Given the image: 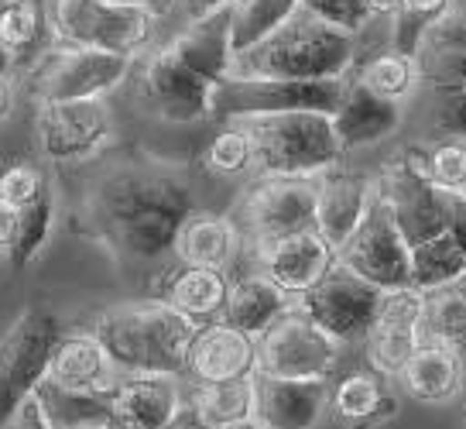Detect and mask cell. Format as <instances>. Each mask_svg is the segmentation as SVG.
Wrapping results in <instances>:
<instances>
[{
	"label": "cell",
	"mask_w": 466,
	"mask_h": 429,
	"mask_svg": "<svg viewBox=\"0 0 466 429\" xmlns=\"http://www.w3.org/2000/svg\"><path fill=\"white\" fill-rule=\"evenodd\" d=\"M233 120L250 134L254 145L250 179H319L347 158L329 114L291 110V114H248Z\"/></svg>",
	"instance_id": "cell-4"
},
{
	"label": "cell",
	"mask_w": 466,
	"mask_h": 429,
	"mask_svg": "<svg viewBox=\"0 0 466 429\" xmlns=\"http://www.w3.org/2000/svg\"><path fill=\"white\" fill-rule=\"evenodd\" d=\"M172 4H178V0H172Z\"/></svg>",
	"instance_id": "cell-54"
},
{
	"label": "cell",
	"mask_w": 466,
	"mask_h": 429,
	"mask_svg": "<svg viewBox=\"0 0 466 429\" xmlns=\"http://www.w3.org/2000/svg\"><path fill=\"white\" fill-rule=\"evenodd\" d=\"M244 254V237L237 230L230 213H213V209H196L186 217V223L175 234L172 258L182 265L199 268H223L230 271Z\"/></svg>",
	"instance_id": "cell-28"
},
{
	"label": "cell",
	"mask_w": 466,
	"mask_h": 429,
	"mask_svg": "<svg viewBox=\"0 0 466 429\" xmlns=\"http://www.w3.org/2000/svg\"><path fill=\"white\" fill-rule=\"evenodd\" d=\"M422 165L442 193H466V145L439 138L422 148Z\"/></svg>",
	"instance_id": "cell-38"
},
{
	"label": "cell",
	"mask_w": 466,
	"mask_h": 429,
	"mask_svg": "<svg viewBox=\"0 0 466 429\" xmlns=\"http://www.w3.org/2000/svg\"><path fill=\"white\" fill-rule=\"evenodd\" d=\"M384 292L370 281L357 279L350 268L336 261L309 292L295 299V306L306 312L312 323H319L339 347H360L380 312Z\"/></svg>",
	"instance_id": "cell-12"
},
{
	"label": "cell",
	"mask_w": 466,
	"mask_h": 429,
	"mask_svg": "<svg viewBox=\"0 0 466 429\" xmlns=\"http://www.w3.org/2000/svg\"><path fill=\"white\" fill-rule=\"evenodd\" d=\"M233 0H178V7L186 11V21H196V17L217 15L223 7H230Z\"/></svg>",
	"instance_id": "cell-45"
},
{
	"label": "cell",
	"mask_w": 466,
	"mask_h": 429,
	"mask_svg": "<svg viewBox=\"0 0 466 429\" xmlns=\"http://www.w3.org/2000/svg\"><path fill=\"white\" fill-rule=\"evenodd\" d=\"M15 69H17L15 56H11V52L0 45V76H4V79H11V73H15Z\"/></svg>",
	"instance_id": "cell-50"
},
{
	"label": "cell",
	"mask_w": 466,
	"mask_h": 429,
	"mask_svg": "<svg viewBox=\"0 0 466 429\" xmlns=\"http://www.w3.org/2000/svg\"><path fill=\"white\" fill-rule=\"evenodd\" d=\"M186 405L213 429H233L254 419L258 395L254 374L230 378V382H186Z\"/></svg>",
	"instance_id": "cell-30"
},
{
	"label": "cell",
	"mask_w": 466,
	"mask_h": 429,
	"mask_svg": "<svg viewBox=\"0 0 466 429\" xmlns=\"http://www.w3.org/2000/svg\"><path fill=\"white\" fill-rule=\"evenodd\" d=\"M106 405H110V402H106ZM103 419H106V413L89 415V419H76V423H58V426H52V423H48V429H106V423H103Z\"/></svg>",
	"instance_id": "cell-49"
},
{
	"label": "cell",
	"mask_w": 466,
	"mask_h": 429,
	"mask_svg": "<svg viewBox=\"0 0 466 429\" xmlns=\"http://www.w3.org/2000/svg\"><path fill=\"white\" fill-rule=\"evenodd\" d=\"M116 117L110 100L38 104L35 145L48 165H83L114 148Z\"/></svg>",
	"instance_id": "cell-10"
},
{
	"label": "cell",
	"mask_w": 466,
	"mask_h": 429,
	"mask_svg": "<svg viewBox=\"0 0 466 429\" xmlns=\"http://www.w3.org/2000/svg\"><path fill=\"white\" fill-rule=\"evenodd\" d=\"M422 341L466 354V275L422 292Z\"/></svg>",
	"instance_id": "cell-32"
},
{
	"label": "cell",
	"mask_w": 466,
	"mask_h": 429,
	"mask_svg": "<svg viewBox=\"0 0 466 429\" xmlns=\"http://www.w3.org/2000/svg\"><path fill=\"white\" fill-rule=\"evenodd\" d=\"M120 382V371L114 368L110 354L103 351L93 330H66L58 337L45 385L69 392V395H93V399H110V392Z\"/></svg>",
	"instance_id": "cell-21"
},
{
	"label": "cell",
	"mask_w": 466,
	"mask_h": 429,
	"mask_svg": "<svg viewBox=\"0 0 466 429\" xmlns=\"http://www.w3.org/2000/svg\"><path fill=\"white\" fill-rule=\"evenodd\" d=\"M11 110H15V87H11V79L0 76V120L11 117Z\"/></svg>",
	"instance_id": "cell-48"
},
{
	"label": "cell",
	"mask_w": 466,
	"mask_h": 429,
	"mask_svg": "<svg viewBox=\"0 0 466 429\" xmlns=\"http://www.w3.org/2000/svg\"><path fill=\"white\" fill-rule=\"evenodd\" d=\"M439 138H452L466 145V97H436V114H432Z\"/></svg>",
	"instance_id": "cell-42"
},
{
	"label": "cell",
	"mask_w": 466,
	"mask_h": 429,
	"mask_svg": "<svg viewBox=\"0 0 466 429\" xmlns=\"http://www.w3.org/2000/svg\"><path fill=\"white\" fill-rule=\"evenodd\" d=\"M66 323L48 306H28L0 337V429L11 426L17 409L45 385L48 361Z\"/></svg>",
	"instance_id": "cell-7"
},
{
	"label": "cell",
	"mask_w": 466,
	"mask_h": 429,
	"mask_svg": "<svg viewBox=\"0 0 466 429\" xmlns=\"http://www.w3.org/2000/svg\"><path fill=\"white\" fill-rule=\"evenodd\" d=\"M45 35H48V15L38 7V0H0V45L15 56L17 66L42 56Z\"/></svg>",
	"instance_id": "cell-34"
},
{
	"label": "cell",
	"mask_w": 466,
	"mask_h": 429,
	"mask_svg": "<svg viewBox=\"0 0 466 429\" xmlns=\"http://www.w3.org/2000/svg\"><path fill=\"white\" fill-rule=\"evenodd\" d=\"M336 261L380 292L411 289V248L380 199H374L364 223L336 251Z\"/></svg>",
	"instance_id": "cell-15"
},
{
	"label": "cell",
	"mask_w": 466,
	"mask_h": 429,
	"mask_svg": "<svg viewBox=\"0 0 466 429\" xmlns=\"http://www.w3.org/2000/svg\"><path fill=\"white\" fill-rule=\"evenodd\" d=\"M56 220H58L56 189L48 186L35 203L17 209V234L4 261L15 268V271H25L31 261H38V254L48 248V240L56 234Z\"/></svg>",
	"instance_id": "cell-36"
},
{
	"label": "cell",
	"mask_w": 466,
	"mask_h": 429,
	"mask_svg": "<svg viewBox=\"0 0 466 429\" xmlns=\"http://www.w3.org/2000/svg\"><path fill=\"white\" fill-rule=\"evenodd\" d=\"M244 254H250L254 271L271 279L291 299L309 292L336 265V251L322 240L316 227H302V230H291V234L271 237L264 244L248 248Z\"/></svg>",
	"instance_id": "cell-16"
},
{
	"label": "cell",
	"mask_w": 466,
	"mask_h": 429,
	"mask_svg": "<svg viewBox=\"0 0 466 429\" xmlns=\"http://www.w3.org/2000/svg\"><path fill=\"white\" fill-rule=\"evenodd\" d=\"M7 429H48V419H45L42 405H38V399L31 395L21 409H17V415L11 419V426Z\"/></svg>",
	"instance_id": "cell-43"
},
{
	"label": "cell",
	"mask_w": 466,
	"mask_h": 429,
	"mask_svg": "<svg viewBox=\"0 0 466 429\" xmlns=\"http://www.w3.org/2000/svg\"><path fill=\"white\" fill-rule=\"evenodd\" d=\"M244 251L271 237L312 227L316 220V179H250L230 209Z\"/></svg>",
	"instance_id": "cell-13"
},
{
	"label": "cell",
	"mask_w": 466,
	"mask_h": 429,
	"mask_svg": "<svg viewBox=\"0 0 466 429\" xmlns=\"http://www.w3.org/2000/svg\"><path fill=\"white\" fill-rule=\"evenodd\" d=\"M394 385L411 402L450 405L463 395L466 388V361L452 347L422 341L415 347V354L405 361V368L394 374Z\"/></svg>",
	"instance_id": "cell-25"
},
{
	"label": "cell",
	"mask_w": 466,
	"mask_h": 429,
	"mask_svg": "<svg viewBox=\"0 0 466 429\" xmlns=\"http://www.w3.org/2000/svg\"><path fill=\"white\" fill-rule=\"evenodd\" d=\"M114 4H145V7L158 11V15H165V11L172 7V0H114Z\"/></svg>",
	"instance_id": "cell-51"
},
{
	"label": "cell",
	"mask_w": 466,
	"mask_h": 429,
	"mask_svg": "<svg viewBox=\"0 0 466 429\" xmlns=\"http://www.w3.org/2000/svg\"><path fill=\"white\" fill-rule=\"evenodd\" d=\"M93 333L120 374H175L186 378L196 323L158 299H137L103 310Z\"/></svg>",
	"instance_id": "cell-2"
},
{
	"label": "cell",
	"mask_w": 466,
	"mask_h": 429,
	"mask_svg": "<svg viewBox=\"0 0 466 429\" xmlns=\"http://www.w3.org/2000/svg\"><path fill=\"white\" fill-rule=\"evenodd\" d=\"M450 7V0H405L401 11L388 21V45L398 52H411L422 38V31Z\"/></svg>",
	"instance_id": "cell-39"
},
{
	"label": "cell",
	"mask_w": 466,
	"mask_h": 429,
	"mask_svg": "<svg viewBox=\"0 0 466 429\" xmlns=\"http://www.w3.org/2000/svg\"><path fill=\"white\" fill-rule=\"evenodd\" d=\"M302 11L350 35H360L374 21L367 0H302Z\"/></svg>",
	"instance_id": "cell-41"
},
{
	"label": "cell",
	"mask_w": 466,
	"mask_h": 429,
	"mask_svg": "<svg viewBox=\"0 0 466 429\" xmlns=\"http://www.w3.org/2000/svg\"><path fill=\"white\" fill-rule=\"evenodd\" d=\"M378 199L394 217L401 237L422 244L450 227V193H442L422 165V148L398 151L378 176Z\"/></svg>",
	"instance_id": "cell-11"
},
{
	"label": "cell",
	"mask_w": 466,
	"mask_h": 429,
	"mask_svg": "<svg viewBox=\"0 0 466 429\" xmlns=\"http://www.w3.org/2000/svg\"><path fill=\"white\" fill-rule=\"evenodd\" d=\"M295 306V299L289 292H281L275 281L264 279L261 271H244V275H237L230 279V289H227V302H223V312H219V320L223 323L237 326L240 333H248V337H261L268 326L281 320L285 312Z\"/></svg>",
	"instance_id": "cell-29"
},
{
	"label": "cell",
	"mask_w": 466,
	"mask_h": 429,
	"mask_svg": "<svg viewBox=\"0 0 466 429\" xmlns=\"http://www.w3.org/2000/svg\"><path fill=\"white\" fill-rule=\"evenodd\" d=\"M350 76L357 83H364L370 93H378L380 100H391V104H401V107L422 89L415 56L411 52H398L391 45H378V48L364 52Z\"/></svg>",
	"instance_id": "cell-31"
},
{
	"label": "cell",
	"mask_w": 466,
	"mask_h": 429,
	"mask_svg": "<svg viewBox=\"0 0 466 429\" xmlns=\"http://www.w3.org/2000/svg\"><path fill=\"white\" fill-rule=\"evenodd\" d=\"M227 289H230V275L223 268H199L178 261L155 279L151 299H158L196 326H203L219 320L223 302H227Z\"/></svg>",
	"instance_id": "cell-27"
},
{
	"label": "cell",
	"mask_w": 466,
	"mask_h": 429,
	"mask_svg": "<svg viewBox=\"0 0 466 429\" xmlns=\"http://www.w3.org/2000/svg\"><path fill=\"white\" fill-rule=\"evenodd\" d=\"M134 73V59L96 52V48H62L52 45L31 66V89L38 104L62 100H110Z\"/></svg>",
	"instance_id": "cell-9"
},
{
	"label": "cell",
	"mask_w": 466,
	"mask_h": 429,
	"mask_svg": "<svg viewBox=\"0 0 466 429\" xmlns=\"http://www.w3.org/2000/svg\"><path fill=\"white\" fill-rule=\"evenodd\" d=\"M463 429H466V399H463Z\"/></svg>",
	"instance_id": "cell-53"
},
{
	"label": "cell",
	"mask_w": 466,
	"mask_h": 429,
	"mask_svg": "<svg viewBox=\"0 0 466 429\" xmlns=\"http://www.w3.org/2000/svg\"><path fill=\"white\" fill-rule=\"evenodd\" d=\"M329 117H333L339 148H343V155H350V151L374 148L384 138H391L405 120V107L380 100L378 93H370L364 83L347 76L343 97H339V104Z\"/></svg>",
	"instance_id": "cell-23"
},
{
	"label": "cell",
	"mask_w": 466,
	"mask_h": 429,
	"mask_svg": "<svg viewBox=\"0 0 466 429\" xmlns=\"http://www.w3.org/2000/svg\"><path fill=\"white\" fill-rule=\"evenodd\" d=\"M401 4H405V0H367L370 15L380 17V21H391V17L401 11Z\"/></svg>",
	"instance_id": "cell-47"
},
{
	"label": "cell",
	"mask_w": 466,
	"mask_h": 429,
	"mask_svg": "<svg viewBox=\"0 0 466 429\" xmlns=\"http://www.w3.org/2000/svg\"><path fill=\"white\" fill-rule=\"evenodd\" d=\"M165 429H213V426H206L203 419L192 413L189 405H182V409H178V415H175V419Z\"/></svg>",
	"instance_id": "cell-46"
},
{
	"label": "cell",
	"mask_w": 466,
	"mask_h": 429,
	"mask_svg": "<svg viewBox=\"0 0 466 429\" xmlns=\"http://www.w3.org/2000/svg\"><path fill=\"white\" fill-rule=\"evenodd\" d=\"M353 66L357 35L299 11L248 52L233 56L227 79H347Z\"/></svg>",
	"instance_id": "cell-3"
},
{
	"label": "cell",
	"mask_w": 466,
	"mask_h": 429,
	"mask_svg": "<svg viewBox=\"0 0 466 429\" xmlns=\"http://www.w3.org/2000/svg\"><path fill=\"white\" fill-rule=\"evenodd\" d=\"M131 79L137 83L141 107L165 124L192 128L217 120V97L223 79L203 73L172 42L151 45L141 59H134Z\"/></svg>",
	"instance_id": "cell-6"
},
{
	"label": "cell",
	"mask_w": 466,
	"mask_h": 429,
	"mask_svg": "<svg viewBox=\"0 0 466 429\" xmlns=\"http://www.w3.org/2000/svg\"><path fill=\"white\" fill-rule=\"evenodd\" d=\"M302 11V0H233L230 4V48L233 56L281 28L291 15Z\"/></svg>",
	"instance_id": "cell-35"
},
{
	"label": "cell",
	"mask_w": 466,
	"mask_h": 429,
	"mask_svg": "<svg viewBox=\"0 0 466 429\" xmlns=\"http://www.w3.org/2000/svg\"><path fill=\"white\" fill-rule=\"evenodd\" d=\"M48 35L62 48H96L127 59H141L155 45L161 15L145 4H114V0H52L48 4Z\"/></svg>",
	"instance_id": "cell-5"
},
{
	"label": "cell",
	"mask_w": 466,
	"mask_h": 429,
	"mask_svg": "<svg viewBox=\"0 0 466 429\" xmlns=\"http://www.w3.org/2000/svg\"><path fill=\"white\" fill-rule=\"evenodd\" d=\"M347 79H223L217 97V120L248 114H291L316 110L333 114Z\"/></svg>",
	"instance_id": "cell-14"
},
{
	"label": "cell",
	"mask_w": 466,
	"mask_h": 429,
	"mask_svg": "<svg viewBox=\"0 0 466 429\" xmlns=\"http://www.w3.org/2000/svg\"><path fill=\"white\" fill-rule=\"evenodd\" d=\"M415 62L419 83L432 97H466V0H450V7L422 31Z\"/></svg>",
	"instance_id": "cell-17"
},
{
	"label": "cell",
	"mask_w": 466,
	"mask_h": 429,
	"mask_svg": "<svg viewBox=\"0 0 466 429\" xmlns=\"http://www.w3.org/2000/svg\"><path fill=\"white\" fill-rule=\"evenodd\" d=\"M203 165L219 179L254 176V145H250V134L237 120H223V128L206 145Z\"/></svg>",
	"instance_id": "cell-37"
},
{
	"label": "cell",
	"mask_w": 466,
	"mask_h": 429,
	"mask_svg": "<svg viewBox=\"0 0 466 429\" xmlns=\"http://www.w3.org/2000/svg\"><path fill=\"white\" fill-rule=\"evenodd\" d=\"M48 186H52V182H48V176L42 172V165L28 162V158L0 169V203H7V207H15V209H25L28 203H35Z\"/></svg>",
	"instance_id": "cell-40"
},
{
	"label": "cell",
	"mask_w": 466,
	"mask_h": 429,
	"mask_svg": "<svg viewBox=\"0 0 466 429\" xmlns=\"http://www.w3.org/2000/svg\"><path fill=\"white\" fill-rule=\"evenodd\" d=\"M192 179L165 162H120L106 169L86 196V227L114 258L158 265L175 248V234L196 213Z\"/></svg>",
	"instance_id": "cell-1"
},
{
	"label": "cell",
	"mask_w": 466,
	"mask_h": 429,
	"mask_svg": "<svg viewBox=\"0 0 466 429\" xmlns=\"http://www.w3.org/2000/svg\"><path fill=\"white\" fill-rule=\"evenodd\" d=\"M258 354H254V337L240 333L237 326L213 320V323L196 326V337L186 361V382H230V378H248L254 374Z\"/></svg>",
	"instance_id": "cell-26"
},
{
	"label": "cell",
	"mask_w": 466,
	"mask_h": 429,
	"mask_svg": "<svg viewBox=\"0 0 466 429\" xmlns=\"http://www.w3.org/2000/svg\"><path fill=\"white\" fill-rule=\"evenodd\" d=\"M254 354H258L254 374L329 382L336 378V368L347 354V347H339L319 323H312L299 306H291L254 341Z\"/></svg>",
	"instance_id": "cell-8"
},
{
	"label": "cell",
	"mask_w": 466,
	"mask_h": 429,
	"mask_svg": "<svg viewBox=\"0 0 466 429\" xmlns=\"http://www.w3.org/2000/svg\"><path fill=\"white\" fill-rule=\"evenodd\" d=\"M106 402V429H165L186 405V378L120 374Z\"/></svg>",
	"instance_id": "cell-20"
},
{
	"label": "cell",
	"mask_w": 466,
	"mask_h": 429,
	"mask_svg": "<svg viewBox=\"0 0 466 429\" xmlns=\"http://www.w3.org/2000/svg\"><path fill=\"white\" fill-rule=\"evenodd\" d=\"M233 429H268V426L258 423V419H248V423H240V426H233Z\"/></svg>",
	"instance_id": "cell-52"
},
{
	"label": "cell",
	"mask_w": 466,
	"mask_h": 429,
	"mask_svg": "<svg viewBox=\"0 0 466 429\" xmlns=\"http://www.w3.org/2000/svg\"><path fill=\"white\" fill-rule=\"evenodd\" d=\"M466 275V248L450 234L429 237L422 244H411V289L429 292L446 281H456Z\"/></svg>",
	"instance_id": "cell-33"
},
{
	"label": "cell",
	"mask_w": 466,
	"mask_h": 429,
	"mask_svg": "<svg viewBox=\"0 0 466 429\" xmlns=\"http://www.w3.org/2000/svg\"><path fill=\"white\" fill-rule=\"evenodd\" d=\"M329 382L254 374V395H258L254 419L268 429H316L329 415Z\"/></svg>",
	"instance_id": "cell-22"
},
{
	"label": "cell",
	"mask_w": 466,
	"mask_h": 429,
	"mask_svg": "<svg viewBox=\"0 0 466 429\" xmlns=\"http://www.w3.org/2000/svg\"><path fill=\"white\" fill-rule=\"evenodd\" d=\"M401 409L394 382L378 371H350L329 382V415L347 429H384Z\"/></svg>",
	"instance_id": "cell-24"
},
{
	"label": "cell",
	"mask_w": 466,
	"mask_h": 429,
	"mask_svg": "<svg viewBox=\"0 0 466 429\" xmlns=\"http://www.w3.org/2000/svg\"><path fill=\"white\" fill-rule=\"evenodd\" d=\"M15 234H17V209L0 203V258H7L11 244H15Z\"/></svg>",
	"instance_id": "cell-44"
},
{
	"label": "cell",
	"mask_w": 466,
	"mask_h": 429,
	"mask_svg": "<svg viewBox=\"0 0 466 429\" xmlns=\"http://www.w3.org/2000/svg\"><path fill=\"white\" fill-rule=\"evenodd\" d=\"M422 343V292L419 289H394L384 292L380 312L370 333L364 337L367 368L391 378L405 368V361Z\"/></svg>",
	"instance_id": "cell-18"
},
{
	"label": "cell",
	"mask_w": 466,
	"mask_h": 429,
	"mask_svg": "<svg viewBox=\"0 0 466 429\" xmlns=\"http://www.w3.org/2000/svg\"><path fill=\"white\" fill-rule=\"evenodd\" d=\"M378 199V179H370L367 172L347 169L339 162L329 172H322L316 179V220L312 227L322 234V240L339 251L347 244L353 230L364 223Z\"/></svg>",
	"instance_id": "cell-19"
}]
</instances>
